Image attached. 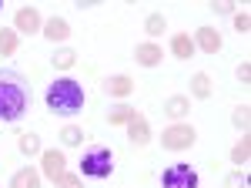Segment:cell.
<instances>
[{
	"instance_id": "obj_30",
	"label": "cell",
	"mask_w": 251,
	"mask_h": 188,
	"mask_svg": "<svg viewBox=\"0 0 251 188\" xmlns=\"http://www.w3.org/2000/svg\"><path fill=\"white\" fill-rule=\"evenodd\" d=\"M0 10H3V3H0Z\"/></svg>"
},
{
	"instance_id": "obj_10",
	"label": "cell",
	"mask_w": 251,
	"mask_h": 188,
	"mask_svg": "<svg viewBox=\"0 0 251 188\" xmlns=\"http://www.w3.org/2000/svg\"><path fill=\"white\" fill-rule=\"evenodd\" d=\"M127 134H131V141H134L137 148H144L148 141H151V125H148V118H141L134 111V118L127 121Z\"/></svg>"
},
{
	"instance_id": "obj_23",
	"label": "cell",
	"mask_w": 251,
	"mask_h": 188,
	"mask_svg": "<svg viewBox=\"0 0 251 188\" xmlns=\"http://www.w3.org/2000/svg\"><path fill=\"white\" fill-rule=\"evenodd\" d=\"M74 61H77V54L64 47V51H57V54H54V67H60V71H67V67H74Z\"/></svg>"
},
{
	"instance_id": "obj_11",
	"label": "cell",
	"mask_w": 251,
	"mask_h": 188,
	"mask_svg": "<svg viewBox=\"0 0 251 188\" xmlns=\"http://www.w3.org/2000/svg\"><path fill=\"white\" fill-rule=\"evenodd\" d=\"M194 47H201L204 54H218V51H221V34H218L214 27H201L198 37H194Z\"/></svg>"
},
{
	"instance_id": "obj_19",
	"label": "cell",
	"mask_w": 251,
	"mask_h": 188,
	"mask_svg": "<svg viewBox=\"0 0 251 188\" xmlns=\"http://www.w3.org/2000/svg\"><path fill=\"white\" fill-rule=\"evenodd\" d=\"M144 31H148L151 37H161V34L168 31V20L161 17V14H148V17H144Z\"/></svg>"
},
{
	"instance_id": "obj_7",
	"label": "cell",
	"mask_w": 251,
	"mask_h": 188,
	"mask_svg": "<svg viewBox=\"0 0 251 188\" xmlns=\"http://www.w3.org/2000/svg\"><path fill=\"white\" fill-rule=\"evenodd\" d=\"M14 31H17V34H37L40 31V14L34 7H20L17 17H14Z\"/></svg>"
},
{
	"instance_id": "obj_17",
	"label": "cell",
	"mask_w": 251,
	"mask_h": 188,
	"mask_svg": "<svg viewBox=\"0 0 251 188\" xmlns=\"http://www.w3.org/2000/svg\"><path fill=\"white\" fill-rule=\"evenodd\" d=\"M17 44H20L17 31H0V57H10L17 51Z\"/></svg>"
},
{
	"instance_id": "obj_1",
	"label": "cell",
	"mask_w": 251,
	"mask_h": 188,
	"mask_svg": "<svg viewBox=\"0 0 251 188\" xmlns=\"http://www.w3.org/2000/svg\"><path fill=\"white\" fill-rule=\"evenodd\" d=\"M30 104H34V91L27 77L10 67H0V121H17L20 114L30 111Z\"/></svg>"
},
{
	"instance_id": "obj_2",
	"label": "cell",
	"mask_w": 251,
	"mask_h": 188,
	"mask_svg": "<svg viewBox=\"0 0 251 188\" xmlns=\"http://www.w3.org/2000/svg\"><path fill=\"white\" fill-rule=\"evenodd\" d=\"M84 88H80L74 77H57L50 88H47V108L60 118H71V114H77L84 108Z\"/></svg>"
},
{
	"instance_id": "obj_29",
	"label": "cell",
	"mask_w": 251,
	"mask_h": 188,
	"mask_svg": "<svg viewBox=\"0 0 251 188\" xmlns=\"http://www.w3.org/2000/svg\"><path fill=\"white\" fill-rule=\"evenodd\" d=\"M238 77L248 84V81H251V64H241V67H238Z\"/></svg>"
},
{
	"instance_id": "obj_27",
	"label": "cell",
	"mask_w": 251,
	"mask_h": 188,
	"mask_svg": "<svg viewBox=\"0 0 251 188\" xmlns=\"http://www.w3.org/2000/svg\"><path fill=\"white\" fill-rule=\"evenodd\" d=\"M228 188H248V178L241 171H234V175H228Z\"/></svg>"
},
{
	"instance_id": "obj_21",
	"label": "cell",
	"mask_w": 251,
	"mask_h": 188,
	"mask_svg": "<svg viewBox=\"0 0 251 188\" xmlns=\"http://www.w3.org/2000/svg\"><path fill=\"white\" fill-rule=\"evenodd\" d=\"M17 148L24 151V155H37V151H40V138H37V134H30V131L20 134V138H17Z\"/></svg>"
},
{
	"instance_id": "obj_25",
	"label": "cell",
	"mask_w": 251,
	"mask_h": 188,
	"mask_svg": "<svg viewBox=\"0 0 251 188\" xmlns=\"http://www.w3.org/2000/svg\"><path fill=\"white\" fill-rule=\"evenodd\" d=\"M57 188H84V182H80V175H71V171H64L57 178Z\"/></svg>"
},
{
	"instance_id": "obj_13",
	"label": "cell",
	"mask_w": 251,
	"mask_h": 188,
	"mask_svg": "<svg viewBox=\"0 0 251 188\" xmlns=\"http://www.w3.org/2000/svg\"><path fill=\"white\" fill-rule=\"evenodd\" d=\"M188 111H191L188 94H171V97L164 101V114H168V118H174V121H177V118H184Z\"/></svg>"
},
{
	"instance_id": "obj_4",
	"label": "cell",
	"mask_w": 251,
	"mask_h": 188,
	"mask_svg": "<svg viewBox=\"0 0 251 188\" xmlns=\"http://www.w3.org/2000/svg\"><path fill=\"white\" fill-rule=\"evenodd\" d=\"M194 138H198V131H194L191 125H171V128L161 131V148L184 151V148H191V145H194Z\"/></svg>"
},
{
	"instance_id": "obj_15",
	"label": "cell",
	"mask_w": 251,
	"mask_h": 188,
	"mask_svg": "<svg viewBox=\"0 0 251 188\" xmlns=\"http://www.w3.org/2000/svg\"><path fill=\"white\" fill-rule=\"evenodd\" d=\"M10 188H40V175L34 168H20V171H14Z\"/></svg>"
},
{
	"instance_id": "obj_5",
	"label": "cell",
	"mask_w": 251,
	"mask_h": 188,
	"mask_svg": "<svg viewBox=\"0 0 251 188\" xmlns=\"http://www.w3.org/2000/svg\"><path fill=\"white\" fill-rule=\"evenodd\" d=\"M161 188H198V171L191 165H171L161 171Z\"/></svg>"
},
{
	"instance_id": "obj_24",
	"label": "cell",
	"mask_w": 251,
	"mask_h": 188,
	"mask_svg": "<svg viewBox=\"0 0 251 188\" xmlns=\"http://www.w3.org/2000/svg\"><path fill=\"white\" fill-rule=\"evenodd\" d=\"M231 121H234V128H241V131H248V104H241V108H234Z\"/></svg>"
},
{
	"instance_id": "obj_3",
	"label": "cell",
	"mask_w": 251,
	"mask_h": 188,
	"mask_svg": "<svg viewBox=\"0 0 251 188\" xmlns=\"http://www.w3.org/2000/svg\"><path fill=\"white\" fill-rule=\"evenodd\" d=\"M80 175H87V178H107V175H114V155H111V148L94 145V148L84 151V158H80Z\"/></svg>"
},
{
	"instance_id": "obj_12",
	"label": "cell",
	"mask_w": 251,
	"mask_h": 188,
	"mask_svg": "<svg viewBox=\"0 0 251 188\" xmlns=\"http://www.w3.org/2000/svg\"><path fill=\"white\" fill-rule=\"evenodd\" d=\"M40 34H44L47 40H67V37H71V24H67L64 17H50L47 24H44Z\"/></svg>"
},
{
	"instance_id": "obj_18",
	"label": "cell",
	"mask_w": 251,
	"mask_h": 188,
	"mask_svg": "<svg viewBox=\"0 0 251 188\" xmlns=\"http://www.w3.org/2000/svg\"><path fill=\"white\" fill-rule=\"evenodd\" d=\"M134 118V108H127V104H114L111 111H107V125H127Z\"/></svg>"
},
{
	"instance_id": "obj_22",
	"label": "cell",
	"mask_w": 251,
	"mask_h": 188,
	"mask_svg": "<svg viewBox=\"0 0 251 188\" xmlns=\"http://www.w3.org/2000/svg\"><path fill=\"white\" fill-rule=\"evenodd\" d=\"M60 141H64V145H71V148H74V145H80V141H84V131H80L77 125H67V128H64V131H60Z\"/></svg>"
},
{
	"instance_id": "obj_6",
	"label": "cell",
	"mask_w": 251,
	"mask_h": 188,
	"mask_svg": "<svg viewBox=\"0 0 251 188\" xmlns=\"http://www.w3.org/2000/svg\"><path fill=\"white\" fill-rule=\"evenodd\" d=\"M40 165H44V175L57 185V178L67 171V161H64V151L50 148V151H40Z\"/></svg>"
},
{
	"instance_id": "obj_9",
	"label": "cell",
	"mask_w": 251,
	"mask_h": 188,
	"mask_svg": "<svg viewBox=\"0 0 251 188\" xmlns=\"http://www.w3.org/2000/svg\"><path fill=\"white\" fill-rule=\"evenodd\" d=\"M100 88H104L107 97H127V94L134 91V81H131L127 74H111V77H104Z\"/></svg>"
},
{
	"instance_id": "obj_16",
	"label": "cell",
	"mask_w": 251,
	"mask_h": 188,
	"mask_svg": "<svg viewBox=\"0 0 251 188\" xmlns=\"http://www.w3.org/2000/svg\"><path fill=\"white\" fill-rule=\"evenodd\" d=\"M191 97H211V77L204 74V71H198V74L191 77Z\"/></svg>"
},
{
	"instance_id": "obj_20",
	"label": "cell",
	"mask_w": 251,
	"mask_h": 188,
	"mask_svg": "<svg viewBox=\"0 0 251 188\" xmlns=\"http://www.w3.org/2000/svg\"><path fill=\"white\" fill-rule=\"evenodd\" d=\"M248 151H251V138H241L238 145H234V151H231V165H248Z\"/></svg>"
},
{
	"instance_id": "obj_8",
	"label": "cell",
	"mask_w": 251,
	"mask_h": 188,
	"mask_svg": "<svg viewBox=\"0 0 251 188\" xmlns=\"http://www.w3.org/2000/svg\"><path fill=\"white\" fill-rule=\"evenodd\" d=\"M161 44H154V40H144V44H137L134 47V61L141 64V67H157L161 64Z\"/></svg>"
},
{
	"instance_id": "obj_26",
	"label": "cell",
	"mask_w": 251,
	"mask_h": 188,
	"mask_svg": "<svg viewBox=\"0 0 251 188\" xmlns=\"http://www.w3.org/2000/svg\"><path fill=\"white\" fill-rule=\"evenodd\" d=\"M234 31H238V34H248V31H251V17L245 14V10L234 14Z\"/></svg>"
},
{
	"instance_id": "obj_28",
	"label": "cell",
	"mask_w": 251,
	"mask_h": 188,
	"mask_svg": "<svg viewBox=\"0 0 251 188\" xmlns=\"http://www.w3.org/2000/svg\"><path fill=\"white\" fill-rule=\"evenodd\" d=\"M211 10H214V14H234V7L228 3V0H218V3H211Z\"/></svg>"
},
{
	"instance_id": "obj_14",
	"label": "cell",
	"mask_w": 251,
	"mask_h": 188,
	"mask_svg": "<svg viewBox=\"0 0 251 188\" xmlns=\"http://www.w3.org/2000/svg\"><path fill=\"white\" fill-rule=\"evenodd\" d=\"M171 54L181 57V61L194 57V40L188 37V34H174V37H171Z\"/></svg>"
}]
</instances>
